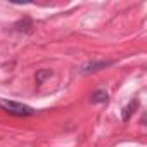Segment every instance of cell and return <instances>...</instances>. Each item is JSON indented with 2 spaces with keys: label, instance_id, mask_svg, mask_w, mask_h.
Masks as SVG:
<instances>
[{
  "label": "cell",
  "instance_id": "cell-1",
  "mask_svg": "<svg viewBox=\"0 0 147 147\" xmlns=\"http://www.w3.org/2000/svg\"><path fill=\"white\" fill-rule=\"evenodd\" d=\"M0 107L12 116H33L35 114V109L31 106H26L16 100H7V99H0Z\"/></svg>",
  "mask_w": 147,
  "mask_h": 147
},
{
  "label": "cell",
  "instance_id": "cell-2",
  "mask_svg": "<svg viewBox=\"0 0 147 147\" xmlns=\"http://www.w3.org/2000/svg\"><path fill=\"white\" fill-rule=\"evenodd\" d=\"M113 64V61H92V62H88V64H85L83 67H82V73H92V71H99V69H106L107 66H111Z\"/></svg>",
  "mask_w": 147,
  "mask_h": 147
},
{
  "label": "cell",
  "instance_id": "cell-3",
  "mask_svg": "<svg viewBox=\"0 0 147 147\" xmlns=\"http://www.w3.org/2000/svg\"><path fill=\"white\" fill-rule=\"evenodd\" d=\"M137 107H138V100L135 99V100H131V102L123 109V121H130V118H131V114L137 111Z\"/></svg>",
  "mask_w": 147,
  "mask_h": 147
},
{
  "label": "cell",
  "instance_id": "cell-4",
  "mask_svg": "<svg viewBox=\"0 0 147 147\" xmlns=\"http://www.w3.org/2000/svg\"><path fill=\"white\" fill-rule=\"evenodd\" d=\"M92 102L99 104V102H107V92L106 90H97L92 94Z\"/></svg>",
  "mask_w": 147,
  "mask_h": 147
},
{
  "label": "cell",
  "instance_id": "cell-5",
  "mask_svg": "<svg viewBox=\"0 0 147 147\" xmlns=\"http://www.w3.org/2000/svg\"><path fill=\"white\" fill-rule=\"evenodd\" d=\"M52 76V71L50 69H40L36 73V83H43L45 78H50Z\"/></svg>",
  "mask_w": 147,
  "mask_h": 147
}]
</instances>
